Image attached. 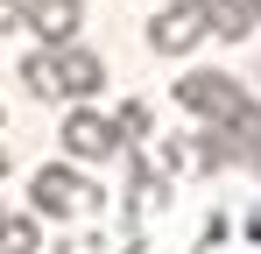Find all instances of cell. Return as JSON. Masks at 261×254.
I'll list each match as a JSON object with an SVG mask.
<instances>
[{"instance_id": "cell-1", "label": "cell", "mask_w": 261, "mask_h": 254, "mask_svg": "<svg viewBox=\"0 0 261 254\" xmlns=\"http://www.w3.org/2000/svg\"><path fill=\"white\" fill-rule=\"evenodd\" d=\"M176 106L184 113H205V120H240L247 113V92L226 78V71H191V78H176Z\"/></svg>"}, {"instance_id": "cell-2", "label": "cell", "mask_w": 261, "mask_h": 254, "mask_svg": "<svg viewBox=\"0 0 261 254\" xmlns=\"http://www.w3.org/2000/svg\"><path fill=\"white\" fill-rule=\"evenodd\" d=\"M29 198H36V212H43V219H71V212L99 205V191H92V184L78 176V169H64V163L36 169V184H29Z\"/></svg>"}, {"instance_id": "cell-3", "label": "cell", "mask_w": 261, "mask_h": 254, "mask_svg": "<svg viewBox=\"0 0 261 254\" xmlns=\"http://www.w3.org/2000/svg\"><path fill=\"white\" fill-rule=\"evenodd\" d=\"M198 36H205V0H176L148 21V49H163V57H184Z\"/></svg>"}, {"instance_id": "cell-4", "label": "cell", "mask_w": 261, "mask_h": 254, "mask_svg": "<svg viewBox=\"0 0 261 254\" xmlns=\"http://www.w3.org/2000/svg\"><path fill=\"white\" fill-rule=\"evenodd\" d=\"M64 148H71L78 163H106V156L120 148V127L106 120V113H92V106H78V113L64 120Z\"/></svg>"}, {"instance_id": "cell-5", "label": "cell", "mask_w": 261, "mask_h": 254, "mask_svg": "<svg viewBox=\"0 0 261 254\" xmlns=\"http://www.w3.org/2000/svg\"><path fill=\"white\" fill-rule=\"evenodd\" d=\"M99 85H106V64H99L92 49H78V42H64V49H57V92H64V99H92Z\"/></svg>"}, {"instance_id": "cell-6", "label": "cell", "mask_w": 261, "mask_h": 254, "mask_svg": "<svg viewBox=\"0 0 261 254\" xmlns=\"http://www.w3.org/2000/svg\"><path fill=\"white\" fill-rule=\"evenodd\" d=\"M78 21H85V7H78V0H29V29H36L43 42H57V49L71 42Z\"/></svg>"}, {"instance_id": "cell-7", "label": "cell", "mask_w": 261, "mask_h": 254, "mask_svg": "<svg viewBox=\"0 0 261 254\" xmlns=\"http://www.w3.org/2000/svg\"><path fill=\"white\" fill-rule=\"evenodd\" d=\"M0 254H36V219H0Z\"/></svg>"}, {"instance_id": "cell-8", "label": "cell", "mask_w": 261, "mask_h": 254, "mask_svg": "<svg viewBox=\"0 0 261 254\" xmlns=\"http://www.w3.org/2000/svg\"><path fill=\"white\" fill-rule=\"evenodd\" d=\"M21 85H29V92H57V49H49V57H29V64H21Z\"/></svg>"}, {"instance_id": "cell-9", "label": "cell", "mask_w": 261, "mask_h": 254, "mask_svg": "<svg viewBox=\"0 0 261 254\" xmlns=\"http://www.w3.org/2000/svg\"><path fill=\"white\" fill-rule=\"evenodd\" d=\"M113 127H120V141H127V134H148V106H141V99H127V106L113 113Z\"/></svg>"}, {"instance_id": "cell-10", "label": "cell", "mask_w": 261, "mask_h": 254, "mask_svg": "<svg viewBox=\"0 0 261 254\" xmlns=\"http://www.w3.org/2000/svg\"><path fill=\"white\" fill-rule=\"evenodd\" d=\"M21 21H29V7L21 0H0V29H21Z\"/></svg>"}, {"instance_id": "cell-11", "label": "cell", "mask_w": 261, "mask_h": 254, "mask_svg": "<svg viewBox=\"0 0 261 254\" xmlns=\"http://www.w3.org/2000/svg\"><path fill=\"white\" fill-rule=\"evenodd\" d=\"M57 254H99V247H92V240H78V247H57Z\"/></svg>"}, {"instance_id": "cell-12", "label": "cell", "mask_w": 261, "mask_h": 254, "mask_svg": "<svg viewBox=\"0 0 261 254\" xmlns=\"http://www.w3.org/2000/svg\"><path fill=\"white\" fill-rule=\"evenodd\" d=\"M254 163H261V148H254Z\"/></svg>"}]
</instances>
